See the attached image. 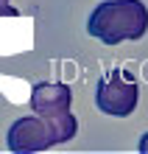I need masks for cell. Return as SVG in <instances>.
Segmentation results:
<instances>
[{
  "label": "cell",
  "instance_id": "cell-1",
  "mask_svg": "<svg viewBox=\"0 0 148 154\" xmlns=\"http://www.w3.org/2000/svg\"><path fill=\"white\" fill-rule=\"evenodd\" d=\"M87 31L104 45L143 39L148 31V6L143 0H104L89 11Z\"/></svg>",
  "mask_w": 148,
  "mask_h": 154
},
{
  "label": "cell",
  "instance_id": "cell-2",
  "mask_svg": "<svg viewBox=\"0 0 148 154\" xmlns=\"http://www.w3.org/2000/svg\"><path fill=\"white\" fill-rule=\"evenodd\" d=\"M78 134V121L76 115L64 118V121H48L39 115H25L8 126L6 146L11 154H39L45 149L67 143Z\"/></svg>",
  "mask_w": 148,
  "mask_h": 154
},
{
  "label": "cell",
  "instance_id": "cell-3",
  "mask_svg": "<svg viewBox=\"0 0 148 154\" xmlns=\"http://www.w3.org/2000/svg\"><path fill=\"white\" fill-rule=\"evenodd\" d=\"M137 101H140V87L137 81L123 73V70H112L109 76H104L98 81L95 90V106L104 115L112 118H126L137 109Z\"/></svg>",
  "mask_w": 148,
  "mask_h": 154
},
{
  "label": "cell",
  "instance_id": "cell-4",
  "mask_svg": "<svg viewBox=\"0 0 148 154\" xmlns=\"http://www.w3.org/2000/svg\"><path fill=\"white\" fill-rule=\"evenodd\" d=\"M70 104H73V90L62 81H53V84H34L31 90V109L34 115L48 118V121H64L70 118Z\"/></svg>",
  "mask_w": 148,
  "mask_h": 154
},
{
  "label": "cell",
  "instance_id": "cell-5",
  "mask_svg": "<svg viewBox=\"0 0 148 154\" xmlns=\"http://www.w3.org/2000/svg\"><path fill=\"white\" fill-rule=\"evenodd\" d=\"M137 154H148V132L140 137V143H137Z\"/></svg>",
  "mask_w": 148,
  "mask_h": 154
},
{
  "label": "cell",
  "instance_id": "cell-6",
  "mask_svg": "<svg viewBox=\"0 0 148 154\" xmlns=\"http://www.w3.org/2000/svg\"><path fill=\"white\" fill-rule=\"evenodd\" d=\"M3 14H11V17H17V11H14V8H11V11H3Z\"/></svg>",
  "mask_w": 148,
  "mask_h": 154
},
{
  "label": "cell",
  "instance_id": "cell-7",
  "mask_svg": "<svg viewBox=\"0 0 148 154\" xmlns=\"http://www.w3.org/2000/svg\"><path fill=\"white\" fill-rule=\"evenodd\" d=\"M6 3H8V0H0V6H6Z\"/></svg>",
  "mask_w": 148,
  "mask_h": 154
}]
</instances>
